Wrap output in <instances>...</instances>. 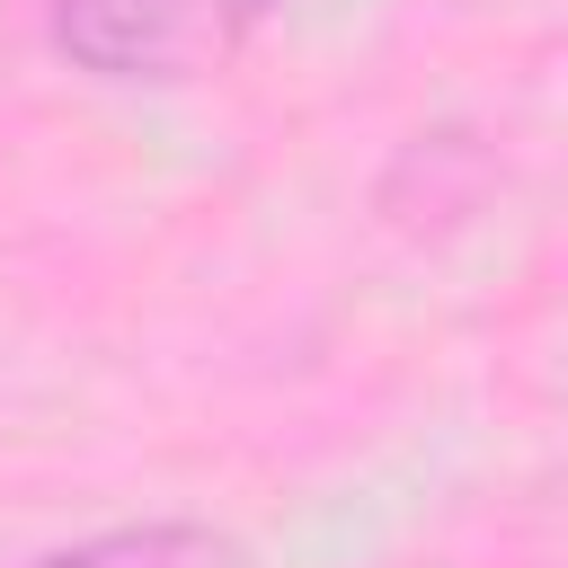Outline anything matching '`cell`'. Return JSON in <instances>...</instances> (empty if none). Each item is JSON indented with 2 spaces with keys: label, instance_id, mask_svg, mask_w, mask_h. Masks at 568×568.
<instances>
[{
  "label": "cell",
  "instance_id": "obj_1",
  "mask_svg": "<svg viewBox=\"0 0 568 568\" xmlns=\"http://www.w3.org/2000/svg\"><path fill=\"white\" fill-rule=\"evenodd\" d=\"M222 36V0H53V53L98 80H178Z\"/></svg>",
  "mask_w": 568,
  "mask_h": 568
},
{
  "label": "cell",
  "instance_id": "obj_2",
  "mask_svg": "<svg viewBox=\"0 0 568 568\" xmlns=\"http://www.w3.org/2000/svg\"><path fill=\"white\" fill-rule=\"evenodd\" d=\"M27 568H257L248 541L213 532V524H115L62 550H36Z\"/></svg>",
  "mask_w": 568,
  "mask_h": 568
}]
</instances>
